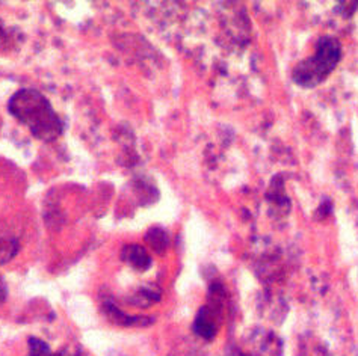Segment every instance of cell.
<instances>
[{
	"mask_svg": "<svg viewBox=\"0 0 358 356\" xmlns=\"http://www.w3.org/2000/svg\"><path fill=\"white\" fill-rule=\"evenodd\" d=\"M8 110L31 130L34 138L44 142H53L64 133L62 119L55 112L50 101L34 88L18 89L9 98Z\"/></svg>",
	"mask_w": 358,
	"mask_h": 356,
	"instance_id": "obj_1",
	"label": "cell"
},
{
	"mask_svg": "<svg viewBox=\"0 0 358 356\" xmlns=\"http://www.w3.org/2000/svg\"><path fill=\"white\" fill-rule=\"evenodd\" d=\"M342 59V44L334 36L319 38L315 53L301 61L292 71V79L301 88H315L331 74Z\"/></svg>",
	"mask_w": 358,
	"mask_h": 356,
	"instance_id": "obj_2",
	"label": "cell"
},
{
	"mask_svg": "<svg viewBox=\"0 0 358 356\" xmlns=\"http://www.w3.org/2000/svg\"><path fill=\"white\" fill-rule=\"evenodd\" d=\"M222 310V287L212 285L209 302L199 311L194 322V332L204 340H212L218 332V322Z\"/></svg>",
	"mask_w": 358,
	"mask_h": 356,
	"instance_id": "obj_3",
	"label": "cell"
},
{
	"mask_svg": "<svg viewBox=\"0 0 358 356\" xmlns=\"http://www.w3.org/2000/svg\"><path fill=\"white\" fill-rule=\"evenodd\" d=\"M121 258L136 270H147L152 266V257L148 255L147 249L144 246L136 245V243H130V245L122 248Z\"/></svg>",
	"mask_w": 358,
	"mask_h": 356,
	"instance_id": "obj_4",
	"label": "cell"
},
{
	"mask_svg": "<svg viewBox=\"0 0 358 356\" xmlns=\"http://www.w3.org/2000/svg\"><path fill=\"white\" fill-rule=\"evenodd\" d=\"M18 248H20L18 240L11 232L0 231V265L11 261L17 255Z\"/></svg>",
	"mask_w": 358,
	"mask_h": 356,
	"instance_id": "obj_5",
	"label": "cell"
},
{
	"mask_svg": "<svg viewBox=\"0 0 358 356\" xmlns=\"http://www.w3.org/2000/svg\"><path fill=\"white\" fill-rule=\"evenodd\" d=\"M145 242L148 243L150 248L157 252V254H162V252L168 248L169 240H168V234L165 232V230L159 228V227H153L147 231Z\"/></svg>",
	"mask_w": 358,
	"mask_h": 356,
	"instance_id": "obj_6",
	"label": "cell"
},
{
	"mask_svg": "<svg viewBox=\"0 0 358 356\" xmlns=\"http://www.w3.org/2000/svg\"><path fill=\"white\" fill-rule=\"evenodd\" d=\"M27 356H53L52 350L49 346H47L44 341L31 339L29 340V353Z\"/></svg>",
	"mask_w": 358,
	"mask_h": 356,
	"instance_id": "obj_7",
	"label": "cell"
},
{
	"mask_svg": "<svg viewBox=\"0 0 358 356\" xmlns=\"http://www.w3.org/2000/svg\"><path fill=\"white\" fill-rule=\"evenodd\" d=\"M6 296H8V288H6V284H5V281H3L2 278H0V304H3V302H5Z\"/></svg>",
	"mask_w": 358,
	"mask_h": 356,
	"instance_id": "obj_8",
	"label": "cell"
},
{
	"mask_svg": "<svg viewBox=\"0 0 358 356\" xmlns=\"http://www.w3.org/2000/svg\"><path fill=\"white\" fill-rule=\"evenodd\" d=\"M229 356H245L243 353H241L239 350H233V352H230L229 353Z\"/></svg>",
	"mask_w": 358,
	"mask_h": 356,
	"instance_id": "obj_9",
	"label": "cell"
},
{
	"mask_svg": "<svg viewBox=\"0 0 358 356\" xmlns=\"http://www.w3.org/2000/svg\"><path fill=\"white\" fill-rule=\"evenodd\" d=\"M3 36H5V31H3V27H2V23H0V41L3 40Z\"/></svg>",
	"mask_w": 358,
	"mask_h": 356,
	"instance_id": "obj_10",
	"label": "cell"
}]
</instances>
